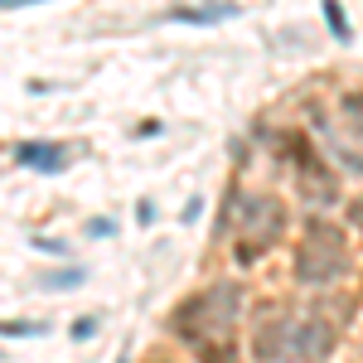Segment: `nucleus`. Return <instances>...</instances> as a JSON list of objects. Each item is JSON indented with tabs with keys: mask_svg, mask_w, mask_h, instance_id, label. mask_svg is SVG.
<instances>
[{
	"mask_svg": "<svg viewBox=\"0 0 363 363\" xmlns=\"http://www.w3.org/2000/svg\"><path fill=\"white\" fill-rule=\"evenodd\" d=\"M194 354H199V363H238L233 339H208V344H199Z\"/></svg>",
	"mask_w": 363,
	"mask_h": 363,
	"instance_id": "nucleus-8",
	"label": "nucleus"
},
{
	"mask_svg": "<svg viewBox=\"0 0 363 363\" xmlns=\"http://www.w3.org/2000/svg\"><path fill=\"white\" fill-rule=\"evenodd\" d=\"M349 223L363 228V194H359V199H349Z\"/></svg>",
	"mask_w": 363,
	"mask_h": 363,
	"instance_id": "nucleus-12",
	"label": "nucleus"
},
{
	"mask_svg": "<svg viewBox=\"0 0 363 363\" xmlns=\"http://www.w3.org/2000/svg\"><path fill=\"white\" fill-rule=\"evenodd\" d=\"M344 267H349L344 233L330 228V223H310L306 242L296 252V281H306V286H330V281L344 277Z\"/></svg>",
	"mask_w": 363,
	"mask_h": 363,
	"instance_id": "nucleus-2",
	"label": "nucleus"
},
{
	"mask_svg": "<svg viewBox=\"0 0 363 363\" xmlns=\"http://www.w3.org/2000/svg\"><path fill=\"white\" fill-rule=\"evenodd\" d=\"M15 5H34V0H0V10H15Z\"/></svg>",
	"mask_w": 363,
	"mask_h": 363,
	"instance_id": "nucleus-14",
	"label": "nucleus"
},
{
	"mask_svg": "<svg viewBox=\"0 0 363 363\" xmlns=\"http://www.w3.org/2000/svg\"><path fill=\"white\" fill-rule=\"evenodd\" d=\"M0 335H44V325H34V320H5Z\"/></svg>",
	"mask_w": 363,
	"mask_h": 363,
	"instance_id": "nucleus-10",
	"label": "nucleus"
},
{
	"mask_svg": "<svg viewBox=\"0 0 363 363\" xmlns=\"http://www.w3.org/2000/svg\"><path fill=\"white\" fill-rule=\"evenodd\" d=\"M20 165L44 169V174H58V169L68 165V150L54 145V140H29V145H20Z\"/></svg>",
	"mask_w": 363,
	"mask_h": 363,
	"instance_id": "nucleus-5",
	"label": "nucleus"
},
{
	"mask_svg": "<svg viewBox=\"0 0 363 363\" xmlns=\"http://www.w3.org/2000/svg\"><path fill=\"white\" fill-rule=\"evenodd\" d=\"M344 116L363 131V92H349V97H344Z\"/></svg>",
	"mask_w": 363,
	"mask_h": 363,
	"instance_id": "nucleus-11",
	"label": "nucleus"
},
{
	"mask_svg": "<svg viewBox=\"0 0 363 363\" xmlns=\"http://www.w3.org/2000/svg\"><path fill=\"white\" fill-rule=\"evenodd\" d=\"M281 223H286V208L267 194L242 199V218H238V262H257V252L277 242Z\"/></svg>",
	"mask_w": 363,
	"mask_h": 363,
	"instance_id": "nucleus-3",
	"label": "nucleus"
},
{
	"mask_svg": "<svg viewBox=\"0 0 363 363\" xmlns=\"http://www.w3.org/2000/svg\"><path fill=\"white\" fill-rule=\"evenodd\" d=\"M169 20L174 25H218V20H233V5H179V10H169Z\"/></svg>",
	"mask_w": 363,
	"mask_h": 363,
	"instance_id": "nucleus-7",
	"label": "nucleus"
},
{
	"mask_svg": "<svg viewBox=\"0 0 363 363\" xmlns=\"http://www.w3.org/2000/svg\"><path fill=\"white\" fill-rule=\"evenodd\" d=\"M238 306H242V296L233 291V286H213V291H203L194 296L189 306L174 315V330L184 335V344H208V339H228L233 335V320H238Z\"/></svg>",
	"mask_w": 363,
	"mask_h": 363,
	"instance_id": "nucleus-1",
	"label": "nucleus"
},
{
	"mask_svg": "<svg viewBox=\"0 0 363 363\" xmlns=\"http://www.w3.org/2000/svg\"><path fill=\"white\" fill-rule=\"evenodd\" d=\"M325 20H330V34H335V39H349V34H354L349 20H344V10H339V0H325Z\"/></svg>",
	"mask_w": 363,
	"mask_h": 363,
	"instance_id": "nucleus-9",
	"label": "nucleus"
},
{
	"mask_svg": "<svg viewBox=\"0 0 363 363\" xmlns=\"http://www.w3.org/2000/svg\"><path fill=\"white\" fill-rule=\"evenodd\" d=\"M92 330H97V320H78V325H73V339H87Z\"/></svg>",
	"mask_w": 363,
	"mask_h": 363,
	"instance_id": "nucleus-13",
	"label": "nucleus"
},
{
	"mask_svg": "<svg viewBox=\"0 0 363 363\" xmlns=\"http://www.w3.org/2000/svg\"><path fill=\"white\" fill-rule=\"evenodd\" d=\"M330 349H335L330 325H325V320H301V325H291V335H286L281 363H325Z\"/></svg>",
	"mask_w": 363,
	"mask_h": 363,
	"instance_id": "nucleus-4",
	"label": "nucleus"
},
{
	"mask_svg": "<svg viewBox=\"0 0 363 363\" xmlns=\"http://www.w3.org/2000/svg\"><path fill=\"white\" fill-rule=\"evenodd\" d=\"M286 335H291V325H286V320H267V325L257 330V344H252V354H257L262 363H272V359L281 363V354H286Z\"/></svg>",
	"mask_w": 363,
	"mask_h": 363,
	"instance_id": "nucleus-6",
	"label": "nucleus"
}]
</instances>
